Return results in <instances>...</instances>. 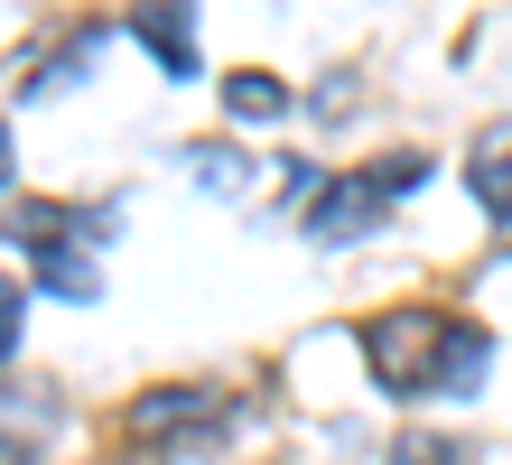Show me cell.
Instances as JSON below:
<instances>
[{
    "label": "cell",
    "instance_id": "52a82bcc",
    "mask_svg": "<svg viewBox=\"0 0 512 465\" xmlns=\"http://www.w3.org/2000/svg\"><path fill=\"white\" fill-rule=\"evenodd\" d=\"M84 242H94V233H75V242H56V252H38V279H47L56 298H75V307H94V298H103V270L84 261Z\"/></svg>",
    "mask_w": 512,
    "mask_h": 465
},
{
    "label": "cell",
    "instance_id": "277c9868",
    "mask_svg": "<svg viewBox=\"0 0 512 465\" xmlns=\"http://www.w3.org/2000/svg\"><path fill=\"white\" fill-rule=\"evenodd\" d=\"M485 372H494V335L466 326V317H447L438 326V354H429V391L466 400V391H485Z\"/></svg>",
    "mask_w": 512,
    "mask_h": 465
},
{
    "label": "cell",
    "instance_id": "ba28073f",
    "mask_svg": "<svg viewBox=\"0 0 512 465\" xmlns=\"http://www.w3.org/2000/svg\"><path fill=\"white\" fill-rule=\"evenodd\" d=\"M224 112H233V121H280V112H289V84L270 75V66H233V75H224Z\"/></svg>",
    "mask_w": 512,
    "mask_h": 465
},
{
    "label": "cell",
    "instance_id": "9c48e42d",
    "mask_svg": "<svg viewBox=\"0 0 512 465\" xmlns=\"http://www.w3.org/2000/svg\"><path fill=\"white\" fill-rule=\"evenodd\" d=\"M466 177H475V196H485L494 214H512V121H494V131L475 140V168Z\"/></svg>",
    "mask_w": 512,
    "mask_h": 465
},
{
    "label": "cell",
    "instance_id": "7c38bea8",
    "mask_svg": "<svg viewBox=\"0 0 512 465\" xmlns=\"http://www.w3.org/2000/svg\"><path fill=\"white\" fill-rule=\"evenodd\" d=\"M364 177L382 186V196H391V205H401V196H410V186H429V159H419V149H391V159H382V168H364Z\"/></svg>",
    "mask_w": 512,
    "mask_h": 465
},
{
    "label": "cell",
    "instance_id": "3957f363",
    "mask_svg": "<svg viewBox=\"0 0 512 465\" xmlns=\"http://www.w3.org/2000/svg\"><path fill=\"white\" fill-rule=\"evenodd\" d=\"M382 214H391V196H382V186H373L364 168H354V177H326V186H317L308 233H317V242H364V233L382 224Z\"/></svg>",
    "mask_w": 512,
    "mask_h": 465
},
{
    "label": "cell",
    "instance_id": "8fae6325",
    "mask_svg": "<svg viewBox=\"0 0 512 465\" xmlns=\"http://www.w3.org/2000/svg\"><path fill=\"white\" fill-rule=\"evenodd\" d=\"M391 465H475V447H466V438H429V428H419V438L391 447Z\"/></svg>",
    "mask_w": 512,
    "mask_h": 465
},
{
    "label": "cell",
    "instance_id": "8992f818",
    "mask_svg": "<svg viewBox=\"0 0 512 465\" xmlns=\"http://www.w3.org/2000/svg\"><path fill=\"white\" fill-rule=\"evenodd\" d=\"M187 177L205 186V196H252V186H261V168H252L233 140H196V149H187Z\"/></svg>",
    "mask_w": 512,
    "mask_h": 465
},
{
    "label": "cell",
    "instance_id": "4fadbf2b",
    "mask_svg": "<svg viewBox=\"0 0 512 465\" xmlns=\"http://www.w3.org/2000/svg\"><path fill=\"white\" fill-rule=\"evenodd\" d=\"M19 326H28V289H19V279H0V363L19 354Z\"/></svg>",
    "mask_w": 512,
    "mask_h": 465
},
{
    "label": "cell",
    "instance_id": "5bb4252c",
    "mask_svg": "<svg viewBox=\"0 0 512 465\" xmlns=\"http://www.w3.org/2000/svg\"><path fill=\"white\" fill-rule=\"evenodd\" d=\"M10 177H19V159H10V121H0V196H10Z\"/></svg>",
    "mask_w": 512,
    "mask_h": 465
},
{
    "label": "cell",
    "instance_id": "30bf717a",
    "mask_svg": "<svg viewBox=\"0 0 512 465\" xmlns=\"http://www.w3.org/2000/svg\"><path fill=\"white\" fill-rule=\"evenodd\" d=\"M94 56H103V28H84V38H66V47H56L47 66H38V84H28V93H38V103H47V93H66L84 66H94Z\"/></svg>",
    "mask_w": 512,
    "mask_h": 465
},
{
    "label": "cell",
    "instance_id": "7a4b0ae2",
    "mask_svg": "<svg viewBox=\"0 0 512 465\" xmlns=\"http://www.w3.org/2000/svg\"><path fill=\"white\" fill-rule=\"evenodd\" d=\"M215 419V382H149L122 400V438L131 447H168L177 428H205Z\"/></svg>",
    "mask_w": 512,
    "mask_h": 465
},
{
    "label": "cell",
    "instance_id": "6da1fadb",
    "mask_svg": "<svg viewBox=\"0 0 512 465\" xmlns=\"http://www.w3.org/2000/svg\"><path fill=\"white\" fill-rule=\"evenodd\" d=\"M438 326L429 307H382L364 326V354H373V382L382 391H429V354H438Z\"/></svg>",
    "mask_w": 512,
    "mask_h": 465
},
{
    "label": "cell",
    "instance_id": "5b68a950",
    "mask_svg": "<svg viewBox=\"0 0 512 465\" xmlns=\"http://www.w3.org/2000/svg\"><path fill=\"white\" fill-rule=\"evenodd\" d=\"M122 28H131L149 56H159L168 75H196V19H187V10H131Z\"/></svg>",
    "mask_w": 512,
    "mask_h": 465
}]
</instances>
